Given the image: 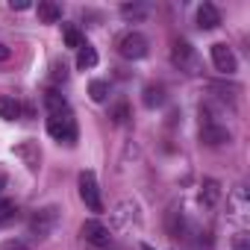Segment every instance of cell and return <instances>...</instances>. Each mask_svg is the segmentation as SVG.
I'll use <instances>...</instances> for the list:
<instances>
[{
  "label": "cell",
  "mask_w": 250,
  "mask_h": 250,
  "mask_svg": "<svg viewBox=\"0 0 250 250\" xmlns=\"http://www.w3.org/2000/svg\"><path fill=\"white\" fill-rule=\"evenodd\" d=\"M147 12H150L147 3H124V6H121V18H127V21H133V24L145 21Z\"/></svg>",
  "instance_id": "obj_19"
},
{
  "label": "cell",
  "mask_w": 250,
  "mask_h": 250,
  "mask_svg": "<svg viewBox=\"0 0 250 250\" xmlns=\"http://www.w3.org/2000/svg\"><path fill=\"white\" fill-rule=\"evenodd\" d=\"M133 118V112H130V103L127 100H115L112 106H109V121L115 124V127H124Z\"/></svg>",
  "instance_id": "obj_16"
},
{
  "label": "cell",
  "mask_w": 250,
  "mask_h": 250,
  "mask_svg": "<svg viewBox=\"0 0 250 250\" xmlns=\"http://www.w3.org/2000/svg\"><path fill=\"white\" fill-rule=\"evenodd\" d=\"M171 65L183 74H200V56L186 39H177L171 44Z\"/></svg>",
  "instance_id": "obj_3"
},
{
  "label": "cell",
  "mask_w": 250,
  "mask_h": 250,
  "mask_svg": "<svg viewBox=\"0 0 250 250\" xmlns=\"http://www.w3.org/2000/svg\"><path fill=\"white\" fill-rule=\"evenodd\" d=\"M50 83L53 85H65L68 83V65L65 62H53L50 65Z\"/></svg>",
  "instance_id": "obj_22"
},
{
  "label": "cell",
  "mask_w": 250,
  "mask_h": 250,
  "mask_svg": "<svg viewBox=\"0 0 250 250\" xmlns=\"http://www.w3.org/2000/svg\"><path fill=\"white\" fill-rule=\"evenodd\" d=\"M42 103H44V109H47V115H59V112H71V106H68V100H65V94H62L59 88H47V91L42 94Z\"/></svg>",
  "instance_id": "obj_10"
},
{
  "label": "cell",
  "mask_w": 250,
  "mask_h": 250,
  "mask_svg": "<svg viewBox=\"0 0 250 250\" xmlns=\"http://www.w3.org/2000/svg\"><path fill=\"white\" fill-rule=\"evenodd\" d=\"M18 218V203L9 197H0V227H6Z\"/></svg>",
  "instance_id": "obj_20"
},
{
  "label": "cell",
  "mask_w": 250,
  "mask_h": 250,
  "mask_svg": "<svg viewBox=\"0 0 250 250\" xmlns=\"http://www.w3.org/2000/svg\"><path fill=\"white\" fill-rule=\"evenodd\" d=\"M77 186H80V197H83V203H85L91 212H103L100 186H97V177H94V171H80V177H77Z\"/></svg>",
  "instance_id": "obj_6"
},
{
  "label": "cell",
  "mask_w": 250,
  "mask_h": 250,
  "mask_svg": "<svg viewBox=\"0 0 250 250\" xmlns=\"http://www.w3.org/2000/svg\"><path fill=\"white\" fill-rule=\"evenodd\" d=\"M197 27L200 30H218L221 27V12L215 3H200L197 6Z\"/></svg>",
  "instance_id": "obj_9"
},
{
  "label": "cell",
  "mask_w": 250,
  "mask_h": 250,
  "mask_svg": "<svg viewBox=\"0 0 250 250\" xmlns=\"http://www.w3.org/2000/svg\"><path fill=\"white\" fill-rule=\"evenodd\" d=\"M0 250H30L24 241H15V238H9V241H3L0 244Z\"/></svg>",
  "instance_id": "obj_24"
},
{
  "label": "cell",
  "mask_w": 250,
  "mask_h": 250,
  "mask_svg": "<svg viewBox=\"0 0 250 250\" xmlns=\"http://www.w3.org/2000/svg\"><path fill=\"white\" fill-rule=\"evenodd\" d=\"M3 188H6V177L0 174V194H3Z\"/></svg>",
  "instance_id": "obj_27"
},
{
  "label": "cell",
  "mask_w": 250,
  "mask_h": 250,
  "mask_svg": "<svg viewBox=\"0 0 250 250\" xmlns=\"http://www.w3.org/2000/svg\"><path fill=\"white\" fill-rule=\"evenodd\" d=\"M197 197H200V206H203V209H215L218 200H221V183H218V180H203Z\"/></svg>",
  "instance_id": "obj_11"
},
{
  "label": "cell",
  "mask_w": 250,
  "mask_h": 250,
  "mask_svg": "<svg viewBox=\"0 0 250 250\" xmlns=\"http://www.w3.org/2000/svg\"><path fill=\"white\" fill-rule=\"evenodd\" d=\"M165 85L162 83H147L145 85V91H142V103L147 106V109H159V106H165Z\"/></svg>",
  "instance_id": "obj_12"
},
{
  "label": "cell",
  "mask_w": 250,
  "mask_h": 250,
  "mask_svg": "<svg viewBox=\"0 0 250 250\" xmlns=\"http://www.w3.org/2000/svg\"><path fill=\"white\" fill-rule=\"evenodd\" d=\"M209 53H212V65H215L221 74L232 77V74L238 71V59H235V53H232V47H229L227 42H215Z\"/></svg>",
  "instance_id": "obj_7"
},
{
  "label": "cell",
  "mask_w": 250,
  "mask_h": 250,
  "mask_svg": "<svg viewBox=\"0 0 250 250\" xmlns=\"http://www.w3.org/2000/svg\"><path fill=\"white\" fill-rule=\"evenodd\" d=\"M36 15L42 24H59L62 21V6L53 3V0H42V3L36 6Z\"/></svg>",
  "instance_id": "obj_14"
},
{
  "label": "cell",
  "mask_w": 250,
  "mask_h": 250,
  "mask_svg": "<svg viewBox=\"0 0 250 250\" xmlns=\"http://www.w3.org/2000/svg\"><path fill=\"white\" fill-rule=\"evenodd\" d=\"M109 94H112L109 80H91V83H88V97H91L94 103H106Z\"/></svg>",
  "instance_id": "obj_18"
},
{
  "label": "cell",
  "mask_w": 250,
  "mask_h": 250,
  "mask_svg": "<svg viewBox=\"0 0 250 250\" xmlns=\"http://www.w3.org/2000/svg\"><path fill=\"white\" fill-rule=\"evenodd\" d=\"M12 153H15L18 159H24V165H27L30 171H36V168H39V162H42V150H39V145H36V142H24V145H18Z\"/></svg>",
  "instance_id": "obj_13"
},
{
  "label": "cell",
  "mask_w": 250,
  "mask_h": 250,
  "mask_svg": "<svg viewBox=\"0 0 250 250\" xmlns=\"http://www.w3.org/2000/svg\"><path fill=\"white\" fill-rule=\"evenodd\" d=\"M232 250H250V235L247 232H235L232 235Z\"/></svg>",
  "instance_id": "obj_23"
},
{
  "label": "cell",
  "mask_w": 250,
  "mask_h": 250,
  "mask_svg": "<svg viewBox=\"0 0 250 250\" xmlns=\"http://www.w3.org/2000/svg\"><path fill=\"white\" fill-rule=\"evenodd\" d=\"M47 136L59 145H68L74 147L77 139H80V130H77V118L74 112H59V115H47Z\"/></svg>",
  "instance_id": "obj_1"
},
{
  "label": "cell",
  "mask_w": 250,
  "mask_h": 250,
  "mask_svg": "<svg viewBox=\"0 0 250 250\" xmlns=\"http://www.w3.org/2000/svg\"><path fill=\"white\" fill-rule=\"evenodd\" d=\"M80 238H83V244L88 250H115V241H112L109 227L103 221H97V218H91V221H85L80 227Z\"/></svg>",
  "instance_id": "obj_2"
},
{
  "label": "cell",
  "mask_w": 250,
  "mask_h": 250,
  "mask_svg": "<svg viewBox=\"0 0 250 250\" xmlns=\"http://www.w3.org/2000/svg\"><path fill=\"white\" fill-rule=\"evenodd\" d=\"M62 33H65V44H68L71 50H80V47H83V36H80V30H77L74 24H65Z\"/></svg>",
  "instance_id": "obj_21"
},
{
  "label": "cell",
  "mask_w": 250,
  "mask_h": 250,
  "mask_svg": "<svg viewBox=\"0 0 250 250\" xmlns=\"http://www.w3.org/2000/svg\"><path fill=\"white\" fill-rule=\"evenodd\" d=\"M232 142V133L227 127H221V124H203L200 127V145L206 147H221V145H229Z\"/></svg>",
  "instance_id": "obj_8"
},
{
  "label": "cell",
  "mask_w": 250,
  "mask_h": 250,
  "mask_svg": "<svg viewBox=\"0 0 250 250\" xmlns=\"http://www.w3.org/2000/svg\"><path fill=\"white\" fill-rule=\"evenodd\" d=\"M56 224H59V209L56 206H44V209L33 212V218H30V235L39 238V241H44L56 229Z\"/></svg>",
  "instance_id": "obj_5"
},
{
  "label": "cell",
  "mask_w": 250,
  "mask_h": 250,
  "mask_svg": "<svg viewBox=\"0 0 250 250\" xmlns=\"http://www.w3.org/2000/svg\"><path fill=\"white\" fill-rule=\"evenodd\" d=\"M97 65V50L88 44V42H83V47L77 50V68L80 71H88V68H94Z\"/></svg>",
  "instance_id": "obj_17"
},
{
  "label": "cell",
  "mask_w": 250,
  "mask_h": 250,
  "mask_svg": "<svg viewBox=\"0 0 250 250\" xmlns=\"http://www.w3.org/2000/svg\"><path fill=\"white\" fill-rule=\"evenodd\" d=\"M21 115H24L21 100H15V97H9V94L0 97V118H3V121H15V118H21Z\"/></svg>",
  "instance_id": "obj_15"
},
{
  "label": "cell",
  "mask_w": 250,
  "mask_h": 250,
  "mask_svg": "<svg viewBox=\"0 0 250 250\" xmlns=\"http://www.w3.org/2000/svg\"><path fill=\"white\" fill-rule=\"evenodd\" d=\"M139 250H153V247H147V244H142V247H139Z\"/></svg>",
  "instance_id": "obj_28"
},
{
  "label": "cell",
  "mask_w": 250,
  "mask_h": 250,
  "mask_svg": "<svg viewBox=\"0 0 250 250\" xmlns=\"http://www.w3.org/2000/svg\"><path fill=\"white\" fill-rule=\"evenodd\" d=\"M9 56H12V50H9V47H6L3 42H0V62H6Z\"/></svg>",
  "instance_id": "obj_26"
},
{
  "label": "cell",
  "mask_w": 250,
  "mask_h": 250,
  "mask_svg": "<svg viewBox=\"0 0 250 250\" xmlns=\"http://www.w3.org/2000/svg\"><path fill=\"white\" fill-rule=\"evenodd\" d=\"M9 9L12 12H27V9H33V3H27V0H9Z\"/></svg>",
  "instance_id": "obj_25"
},
{
  "label": "cell",
  "mask_w": 250,
  "mask_h": 250,
  "mask_svg": "<svg viewBox=\"0 0 250 250\" xmlns=\"http://www.w3.org/2000/svg\"><path fill=\"white\" fill-rule=\"evenodd\" d=\"M118 53H121L124 59H130V62H139V59H145V56L150 53V44H147V39H145L142 33L130 30V33H124V36L118 39Z\"/></svg>",
  "instance_id": "obj_4"
}]
</instances>
